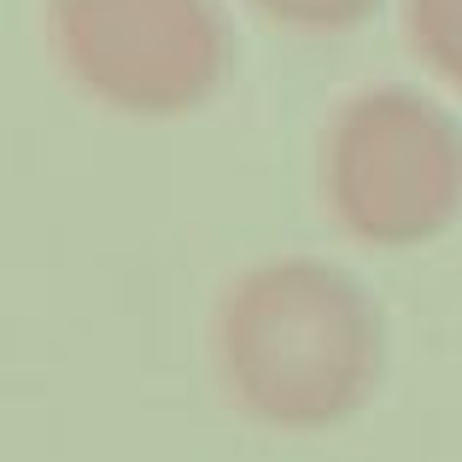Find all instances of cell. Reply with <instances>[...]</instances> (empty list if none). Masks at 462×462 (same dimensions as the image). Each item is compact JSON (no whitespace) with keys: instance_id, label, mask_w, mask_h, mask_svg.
Here are the masks:
<instances>
[{"instance_id":"cell-2","label":"cell","mask_w":462,"mask_h":462,"mask_svg":"<svg viewBox=\"0 0 462 462\" xmlns=\"http://www.w3.org/2000/svg\"><path fill=\"white\" fill-rule=\"evenodd\" d=\"M339 228L369 246H416L462 217V129L410 88L346 100L322 147Z\"/></svg>"},{"instance_id":"cell-1","label":"cell","mask_w":462,"mask_h":462,"mask_svg":"<svg viewBox=\"0 0 462 462\" xmlns=\"http://www.w3.org/2000/svg\"><path fill=\"white\" fill-rule=\"evenodd\" d=\"M217 369L246 416L334 428L381 381V310L334 263H258L217 310Z\"/></svg>"},{"instance_id":"cell-3","label":"cell","mask_w":462,"mask_h":462,"mask_svg":"<svg viewBox=\"0 0 462 462\" xmlns=\"http://www.w3.org/2000/svg\"><path fill=\"white\" fill-rule=\"evenodd\" d=\"M47 42L88 100L129 117L193 112L228 77L217 0H47Z\"/></svg>"},{"instance_id":"cell-4","label":"cell","mask_w":462,"mask_h":462,"mask_svg":"<svg viewBox=\"0 0 462 462\" xmlns=\"http://www.w3.org/2000/svg\"><path fill=\"white\" fill-rule=\"evenodd\" d=\"M404 30L410 47L451 88H462V0H404Z\"/></svg>"},{"instance_id":"cell-5","label":"cell","mask_w":462,"mask_h":462,"mask_svg":"<svg viewBox=\"0 0 462 462\" xmlns=\"http://www.w3.org/2000/svg\"><path fill=\"white\" fill-rule=\"evenodd\" d=\"M252 12H263L282 30H305V35H334L351 30L374 12V0H246Z\"/></svg>"}]
</instances>
